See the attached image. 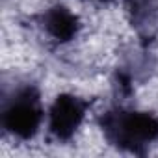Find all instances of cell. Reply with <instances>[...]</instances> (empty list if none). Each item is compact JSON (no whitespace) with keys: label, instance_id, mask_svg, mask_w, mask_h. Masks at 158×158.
<instances>
[{"label":"cell","instance_id":"cell-1","mask_svg":"<svg viewBox=\"0 0 158 158\" xmlns=\"http://www.w3.org/2000/svg\"><path fill=\"white\" fill-rule=\"evenodd\" d=\"M106 141L132 154H145L158 141V115L127 108H112L97 119Z\"/></svg>","mask_w":158,"mask_h":158},{"label":"cell","instance_id":"cell-2","mask_svg":"<svg viewBox=\"0 0 158 158\" xmlns=\"http://www.w3.org/2000/svg\"><path fill=\"white\" fill-rule=\"evenodd\" d=\"M45 110L41 102V93L34 84H23L13 89L2 101V127L8 134L17 139H32L43 123Z\"/></svg>","mask_w":158,"mask_h":158},{"label":"cell","instance_id":"cell-3","mask_svg":"<svg viewBox=\"0 0 158 158\" xmlns=\"http://www.w3.org/2000/svg\"><path fill=\"white\" fill-rule=\"evenodd\" d=\"M91 101L76 97L71 93H61L56 97L48 110V136L58 143L69 141L86 119Z\"/></svg>","mask_w":158,"mask_h":158},{"label":"cell","instance_id":"cell-4","mask_svg":"<svg viewBox=\"0 0 158 158\" xmlns=\"http://www.w3.org/2000/svg\"><path fill=\"white\" fill-rule=\"evenodd\" d=\"M125 10L141 47L147 48L158 35V0H125Z\"/></svg>","mask_w":158,"mask_h":158},{"label":"cell","instance_id":"cell-5","mask_svg":"<svg viewBox=\"0 0 158 158\" xmlns=\"http://www.w3.org/2000/svg\"><path fill=\"white\" fill-rule=\"evenodd\" d=\"M41 30L56 43H69L80 32L78 17L63 4H54L39 15Z\"/></svg>","mask_w":158,"mask_h":158},{"label":"cell","instance_id":"cell-6","mask_svg":"<svg viewBox=\"0 0 158 158\" xmlns=\"http://www.w3.org/2000/svg\"><path fill=\"white\" fill-rule=\"evenodd\" d=\"M99 2H108V0H99Z\"/></svg>","mask_w":158,"mask_h":158}]
</instances>
